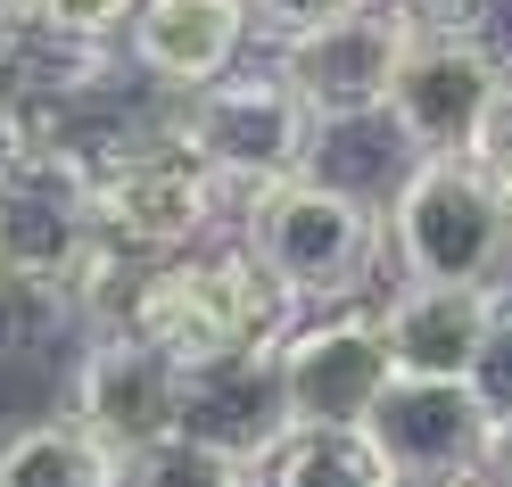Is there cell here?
Returning a JSON list of instances; mask_svg holds the SVG:
<instances>
[{"label": "cell", "instance_id": "1", "mask_svg": "<svg viewBox=\"0 0 512 487\" xmlns=\"http://www.w3.org/2000/svg\"><path fill=\"white\" fill-rule=\"evenodd\" d=\"M232 240L265 265V281L298 314H331V306H356L372 289L380 256H389V223H380V207L356 199L347 182L298 174V182L256 190L232 215Z\"/></svg>", "mask_w": 512, "mask_h": 487}, {"label": "cell", "instance_id": "2", "mask_svg": "<svg viewBox=\"0 0 512 487\" xmlns=\"http://www.w3.org/2000/svg\"><path fill=\"white\" fill-rule=\"evenodd\" d=\"M124 322H133L149 347H166L182 372H199V364H223V355L281 347L290 322H298V306L265 281V265H256L240 240H207L190 256L141 265Z\"/></svg>", "mask_w": 512, "mask_h": 487}, {"label": "cell", "instance_id": "3", "mask_svg": "<svg viewBox=\"0 0 512 487\" xmlns=\"http://www.w3.org/2000/svg\"><path fill=\"white\" fill-rule=\"evenodd\" d=\"M157 133L199 157V166L223 182L232 215H240L256 190L314 174V141H323V124L306 116V100L290 91L281 67H248V58H240L232 75H215L199 91H166Z\"/></svg>", "mask_w": 512, "mask_h": 487}, {"label": "cell", "instance_id": "4", "mask_svg": "<svg viewBox=\"0 0 512 487\" xmlns=\"http://www.w3.org/2000/svg\"><path fill=\"white\" fill-rule=\"evenodd\" d=\"M389 256L397 281L446 289H512V207L471 157H413L389 190Z\"/></svg>", "mask_w": 512, "mask_h": 487}, {"label": "cell", "instance_id": "5", "mask_svg": "<svg viewBox=\"0 0 512 487\" xmlns=\"http://www.w3.org/2000/svg\"><path fill=\"white\" fill-rule=\"evenodd\" d=\"M91 207H100V240H116L124 256H141V265L190 256L215 232H232L223 182L182 141L157 133V116L133 141H91Z\"/></svg>", "mask_w": 512, "mask_h": 487}, {"label": "cell", "instance_id": "6", "mask_svg": "<svg viewBox=\"0 0 512 487\" xmlns=\"http://www.w3.org/2000/svg\"><path fill=\"white\" fill-rule=\"evenodd\" d=\"M504 83V58L479 42L471 17H422L413 9L405 58L389 75V133L413 157H471L479 124H488V100Z\"/></svg>", "mask_w": 512, "mask_h": 487}, {"label": "cell", "instance_id": "7", "mask_svg": "<svg viewBox=\"0 0 512 487\" xmlns=\"http://www.w3.org/2000/svg\"><path fill=\"white\" fill-rule=\"evenodd\" d=\"M91 240H100L91 149L58 141V133H34L9 166H0V273L67 281Z\"/></svg>", "mask_w": 512, "mask_h": 487}, {"label": "cell", "instance_id": "8", "mask_svg": "<svg viewBox=\"0 0 512 487\" xmlns=\"http://www.w3.org/2000/svg\"><path fill=\"white\" fill-rule=\"evenodd\" d=\"M405 34H413V0H356L347 17L281 42L273 67L290 75L306 116L323 124V133H339V124H372L389 108V75L405 58Z\"/></svg>", "mask_w": 512, "mask_h": 487}, {"label": "cell", "instance_id": "9", "mask_svg": "<svg viewBox=\"0 0 512 487\" xmlns=\"http://www.w3.org/2000/svg\"><path fill=\"white\" fill-rule=\"evenodd\" d=\"M67 413L124 463V454H141V446L182 430V364L166 347H149L133 322H108V331H91L75 347Z\"/></svg>", "mask_w": 512, "mask_h": 487}, {"label": "cell", "instance_id": "10", "mask_svg": "<svg viewBox=\"0 0 512 487\" xmlns=\"http://www.w3.org/2000/svg\"><path fill=\"white\" fill-rule=\"evenodd\" d=\"M273 364H281V397H290V430H364L372 397L397 372L372 306H331L290 322Z\"/></svg>", "mask_w": 512, "mask_h": 487}, {"label": "cell", "instance_id": "11", "mask_svg": "<svg viewBox=\"0 0 512 487\" xmlns=\"http://www.w3.org/2000/svg\"><path fill=\"white\" fill-rule=\"evenodd\" d=\"M372 454L389 463V479H463L488 471L496 454V421L471 397V380H422V372H389V388L364 413Z\"/></svg>", "mask_w": 512, "mask_h": 487}, {"label": "cell", "instance_id": "12", "mask_svg": "<svg viewBox=\"0 0 512 487\" xmlns=\"http://www.w3.org/2000/svg\"><path fill=\"white\" fill-rule=\"evenodd\" d=\"M248 0H141L124 25V58L157 91H199L248 58Z\"/></svg>", "mask_w": 512, "mask_h": 487}, {"label": "cell", "instance_id": "13", "mask_svg": "<svg viewBox=\"0 0 512 487\" xmlns=\"http://www.w3.org/2000/svg\"><path fill=\"white\" fill-rule=\"evenodd\" d=\"M496 289H446V281H397L389 298L372 306L380 339H389V364L397 372H422V380H471L479 347H488V322H496Z\"/></svg>", "mask_w": 512, "mask_h": 487}, {"label": "cell", "instance_id": "14", "mask_svg": "<svg viewBox=\"0 0 512 487\" xmlns=\"http://www.w3.org/2000/svg\"><path fill=\"white\" fill-rule=\"evenodd\" d=\"M182 430L207 438V446H232V454H248V463H265V454L290 438V397H281L273 347L182 372Z\"/></svg>", "mask_w": 512, "mask_h": 487}, {"label": "cell", "instance_id": "15", "mask_svg": "<svg viewBox=\"0 0 512 487\" xmlns=\"http://www.w3.org/2000/svg\"><path fill=\"white\" fill-rule=\"evenodd\" d=\"M116 454L83 430V421L58 405L42 421H17L0 438V487H116Z\"/></svg>", "mask_w": 512, "mask_h": 487}, {"label": "cell", "instance_id": "16", "mask_svg": "<svg viewBox=\"0 0 512 487\" xmlns=\"http://www.w3.org/2000/svg\"><path fill=\"white\" fill-rule=\"evenodd\" d=\"M265 487H397L364 430H290L265 454Z\"/></svg>", "mask_w": 512, "mask_h": 487}, {"label": "cell", "instance_id": "17", "mask_svg": "<svg viewBox=\"0 0 512 487\" xmlns=\"http://www.w3.org/2000/svg\"><path fill=\"white\" fill-rule=\"evenodd\" d=\"M116 487H265V463H248V454H232V446H207V438L174 430V438H157L141 454H124Z\"/></svg>", "mask_w": 512, "mask_h": 487}, {"label": "cell", "instance_id": "18", "mask_svg": "<svg viewBox=\"0 0 512 487\" xmlns=\"http://www.w3.org/2000/svg\"><path fill=\"white\" fill-rule=\"evenodd\" d=\"M58 339H91L75 298L58 281H34V273H0V364H34Z\"/></svg>", "mask_w": 512, "mask_h": 487}, {"label": "cell", "instance_id": "19", "mask_svg": "<svg viewBox=\"0 0 512 487\" xmlns=\"http://www.w3.org/2000/svg\"><path fill=\"white\" fill-rule=\"evenodd\" d=\"M141 0H9V17H25L34 34L67 42V50H116Z\"/></svg>", "mask_w": 512, "mask_h": 487}, {"label": "cell", "instance_id": "20", "mask_svg": "<svg viewBox=\"0 0 512 487\" xmlns=\"http://www.w3.org/2000/svg\"><path fill=\"white\" fill-rule=\"evenodd\" d=\"M471 397L488 405L496 430L512 421V306H496V322H488V347H479V364H471Z\"/></svg>", "mask_w": 512, "mask_h": 487}, {"label": "cell", "instance_id": "21", "mask_svg": "<svg viewBox=\"0 0 512 487\" xmlns=\"http://www.w3.org/2000/svg\"><path fill=\"white\" fill-rule=\"evenodd\" d=\"M356 0H248V34L256 42H298V34H314V25H331V17H347Z\"/></svg>", "mask_w": 512, "mask_h": 487}, {"label": "cell", "instance_id": "22", "mask_svg": "<svg viewBox=\"0 0 512 487\" xmlns=\"http://www.w3.org/2000/svg\"><path fill=\"white\" fill-rule=\"evenodd\" d=\"M471 166L488 174L496 190H512V67H504L496 100H488V124H479V141H471Z\"/></svg>", "mask_w": 512, "mask_h": 487}, {"label": "cell", "instance_id": "23", "mask_svg": "<svg viewBox=\"0 0 512 487\" xmlns=\"http://www.w3.org/2000/svg\"><path fill=\"white\" fill-rule=\"evenodd\" d=\"M25 141H34V133H25V116H17L9 100H0V166H9V157H17Z\"/></svg>", "mask_w": 512, "mask_h": 487}, {"label": "cell", "instance_id": "24", "mask_svg": "<svg viewBox=\"0 0 512 487\" xmlns=\"http://www.w3.org/2000/svg\"><path fill=\"white\" fill-rule=\"evenodd\" d=\"M488 479H496V487H512V421L496 430V454H488Z\"/></svg>", "mask_w": 512, "mask_h": 487}, {"label": "cell", "instance_id": "25", "mask_svg": "<svg viewBox=\"0 0 512 487\" xmlns=\"http://www.w3.org/2000/svg\"><path fill=\"white\" fill-rule=\"evenodd\" d=\"M413 9H422V17H471L479 0H413Z\"/></svg>", "mask_w": 512, "mask_h": 487}, {"label": "cell", "instance_id": "26", "mask_svg": "<svg viewBox=\"0 0 512 487\" xmlns=\"http://www.w3.org/2000/svg\"><path fill=\"white\" fill-rule=\"evenodd\" d=\"M405 487H496L488 471H463V479H405Z\"/></svg>", "mask_w": 512, "mask_h": 487}, {"label": "cell", "instance_id": "27", "mask_svg": "<svg viewBox=\"0 0 512 487\" xmlns=\"http://www.w3.org/2000/svg\"><path fill=\"white\" fill-rule=\"evenodd\" d=\"M0 9H9V0H0Z\"/></svg>", "mask_w": 512, "mask_h": 487}]
</instances>
